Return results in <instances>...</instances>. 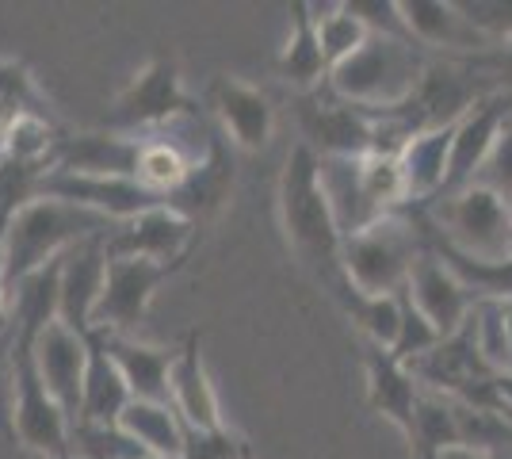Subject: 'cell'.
Masks as SVG:
<instances>
[{
  "label": "cell",
  "mask_w": 512,
  "mask_h": 459,
  "mask_svg": "<svg viewBox=\"0 0 512 459\" xmlns=\"http://www.w3.org/2000/svg\"><path fill=\"white\" fill-rule=\"evenodd\" d=\"M207 100H211V111L218 115L222 131L230 134L234 146L264 150L272 142L276 111H272V100L260 88L245 85L230 73H214L211 85H207Z\"/></svg>",
  "instance_id": "obj_16"
},
{
  "label": "cell",
  "mask_w": 512,
  "mask_h": 459,
  "mask_svg": "<svg viewBox=\"0 0 512 459\" xmlns=\"http://www.w3.org/2000/svg\"><path fill=\"white\" fill-rule=\"evenodd\" d=\"M35 196L46 199H65V203H77L85 211H96L119 222H130L138 215H146L153 207H169V199L142 188L134 176H85V173H62V169H50L39 176V192Z\"/></svg>",
  "instance_id": "obj_9"
},
{
  "label": "cell",
  "mask_w": 512,
  "mask_h": 459,
  "mask_svg": "<svg viewBox=\"0 0 512 459\" xmlns=\"http://www.w3.org/2000/svg\"><path fill=\"white\" fill-rule=\"evenodd\" d=\"M428 62L421 58V46L398 43L371 35L367 43L341 66L329 73V92L363 111H390L402 108L417 96V88L425 81Z\"/></svg>",
  "instance_id": "obj_3"
},
{
  "label": "cell",
  "mask_w": 512,
  "mask_h": 459,
  "mask_svg": "<svg viewBox=\"0 0 512 459\" xmlns=\"http://www.w3.org/2000/svg\"><path fill=\"white\" fill-rule=\"evenodd\" d=\"M62 459H77V456H62Z\"/></svg>",
  "instance_id": "obj_42"
},
{
  "label": "cell",
  "mask_w": 512,
  "mask_h": 459,
  "mask_svg": "<svg viewBox=\"0 0 512 459\" xmlns=\"http://www.w3.org/2000/svg\"><path fill=\"white\" fill-rule=\"evenodd\" d=\"M107 234L88 238L73 245L62 257V303H58V322L77 329L81 337L96 333V306L104 295V276H107Z\"/></svg>",
  "instance_id": "obj_15"
},
{
  "label": "cell",
  "mask_w": 512,
  "mask_h": 459,
  "mask_svg": "<svg viewBox=\"0 0 512 459\" xmlns=\"http://www.w3.org/2000/svg\"><path fill=\"white\" fill-rule=\"evenodd\" d=\"M92 337V333H88ZM88 337L65 322L50 326L31 341L35 349V368L43 375L50 398L62 406V414L77 425L81 421V402H85V372H88Z\"/></svg>",
  "instance_id": "obj_12"
},
{
  "label": "cell",
  "mask_w": 512,
  "mask_h": 459,
  "mask_svg": "<svg viewBox=\"0 0 512 459\" xmlns=\"http://www.w3.org/2000/svg\"><path fill=\"white\" fill-rule=\"evenodd\" d=\"M333 295L341 299L344 314L356 322L367 345L394 352L398 333H402V295H363L348 280H333Z\"/></svg>",
  "instance_id": "obj_26"
},
{
  "label": "cell",
  "mask_w": 512,
  "mask_h": 459,
  "mask_svg": "<svg viewBox=\"0 0 512 459\" xmlns=\"http://www.w3.org/2000/svg\"><path fill=\"white\" fill-rule=\"evenodd\" d=\"M470 188H490L497 196L512 199V115L505 119V127L497 134V142H493L482 173H478V180H474Z\"/></svg>",
  "instance_id": "obj_36"
},
{
  "label": "cell",
  "mask_w": 512,
  "mask_h": 459,
  "mask_svg": "<svg viewBox=\"0 0 512 459\" xmlns=\"http://www.w3.org/2000/svg\"><path fill=\"white\" fill-rule=\"evenodd\" d=\"M20 115L54 119V108H50V100L43 96L31 69L23 62H12V58H0V131Z\"/></svg>",
  "instance_id": "obj_30"
},
{
  "label": "cell",
  "mask_w": 512,
  "mask_h": 459,
  "mask_svg": "<svg viewBox=\"0 0 512 459\" xmlns=\"http://www.w3.org/2000/svg\"><path fill=\"white\" fill-rule=\"evenodd\" d=\"M195 100L184 92V77L176 58H153L130 77V85L115 96V104L107 111L104 131L119 134H153L169 127L184 115H195Z\"/></svg>",
  "instance_id": "obj_6"
},
{
  "label": "cell",
  "mask_w": 512,
  "mask_h": 459,
  "mask_svg": "<svg viewBox=\"0 0 512 459\" xmlns=\"http://www.w3.org/2000/svg\"><path fill=\"white\" fill-rule=\"evenodd\" d=\"M279 219L287 245L302 261L329 280H341L344 234L333 215V203L321 188V157L306 142L287 153V165L279 176Z\"/></svg>",
  "instance_id": "obj_1"
},
{
  "label": "cell",
  "mask_w": 512,
  "mask_h": 459,
  "mask_svg": "<svg viewBox=\"0 0 512 459\" xmlns=\"http://www.w3.org/2000/svg\"><path fill=\"white\" fill-rule=\"evenodd\" d=\"M329 58L321 50L318 39V16H314V4L295 0L291 4V39L283 46V54L276 58V77L283 85L299 88V92H318L321 85H329Z\"/></svg>",
  "instance_id": "obj_21"
},
{
  "label": "cell",
  "mask_w": 512,
  "mask_h": 459,
  "mask_svg": "<svg viewBox=\"0 0 512 459\" xmlns=\"http://www.w3.org/2000/svg\"><path fill=\"white\" fill-rule=\"evenodd\" d=\"M100 337L138 402H169V372L176 349L146 345L138 337H119V333H100Z\"/></svg>",
  "instance_id": "obj_22"
},
{
  "label": "cell",
  "mask_w": 512,
  "mask_h": 459,
  "mask_svg": "<svg viewBox=\"0 0 512 459\" xmlns=\"http://www.w3.org/2000/svg\"><path fill=\"white\" fill-rule=\"evenodd\" d=\"M180 459H253L249 440L234 429H188Z\"/></svg>",
  "instance_id": "obj_34"
},
{
  "label": "cell",
  "mask_w": 512,
  "mask_h": 459,
  "mask_svg": "<svg viewBox=\"0 0 512 459\" xmlns=\"http://www.w3.org/2000/svg\"><path fill=\"white\" fill-rule=\"evenodd\" d=\"M299 123L306 146L318 157H371L375 153V119L337 96H302Z\"/></svg>",
  "instance_id": "obj_11"
},
{
  "label": "cell",
  "mask_w": 512,
  "mask_h": 459,
  "mask_svg": "<svg viewBox=\"0 0 512 459\" xmlns=\"http://www.w3.org/2000/svg\"><path fill=\"white\" fill-rule=\"evenodd\" d=\"M509 222H512V199H509Z\"/></svg>",
  "instance_id": "obj_41"
},
{
  "label": "cell",
  "mask_w": 512,
  "mask_h": 459,
  "mask_svg": "<svg viewBox=\"0 0 512 459\" xmlns=\"http://www.w3.org/2000/svg\"><path fill=\"white\" fill-rule=\"evenodd\" d=\"M321 188L333 203L344 238L360 234L383 219L363 192V157H321Z\"/></svg>",
  "instance_id": "obj_25"
},
{
  "label": "cell",
  "mask_w": 512,
  "mask_h": 459,
  "mask_svg": "<svg viewBox=\"0 0 512 459\" xmlns=\"http://www.w3.org/2000/svg\"><path fill=\"white\" fill-rule=\"evenodd\" d=\"M119 425L127 429L130 437L138 440L150 459H180L184 456V433L188 425L180 421V414L172 410L169 402H130Z\"/></svg>",
  "instance_id": "obj_27"
},
{
  "label": "cell",
  "mask_w": 512,
  "mask_h": 459,
  "mask_svg": "<svg viewBox=\"0 0 512 459\" xmlns=\"http://www.w3.org/2000/svg\"><path fill=\"white\" fill-rule=\"evenodd\" d=\"M180 264L142 261V257H111L104 276V295L96 306V333H119L134 337V329L142 326L153 295L169 280Z\"/></svg>",
  "instance_id": "obj_8"
},
{
  "label": "cell",
  "mask_w": 512,
  "mask_h": 459,
  "mask_svg": "<svg viewBox=\"0 0 512 459\" xmlns=\"http://www.w3.org/2000/svg\"><path fill=\"white\" fill-rule=\"evenodd\" d=\"M134 402L127 379L119 364L111 360L104 337H88V372H85V402H81V421L85 425H119V417ZM77 421V425H81Z\"/></svg>",
  "instance_id": "obj_24"
},
{
  "label": "cell",
  "mask_w": 512,
  "mask_h": 459,
  "mask_svg": "<svg viewBox=\"0 0 512 459\" xmlns=\"http://www.w3.org/2000/svg\"><path fill=\"white\" fill-rule=\"evenodd\" d=\"M451 138H455V123L409 138L406 150L398 153V173H402V184H406V203H413V199L417 203H425V199L436 203V199L444 196Z\"/></svg>",
  "instance_id": "obj_23"
},
{
  "label": "cell",
  "mask_w": 512,
  "mask_h": 459,
  "mask_svg": "<svg viewBox=\"0 0 512 459\" xmlns=\"http://www.w3.org/2000/svg\"><path fill=\"white\" fill-rule=\"evenodd\" d=\"M363 23H367V31L371 35H383V39H398V43H409V46H421L413 39V31H409L406 23V12H402V0H344ZM425 50V46H421Z\"/></svg>",
  "instance_id": "obj_33"
},
{
  "label": "cell",
  "mask_w": 512,
  "mask_h": 459,
  "mask_svg": "<svg viewBox=\"0 0 512 459\" xmlns=\"http://www.w3.org/2000/svg\"><path fill=\"white\" fill-rule=\"evenodd\" d=\"M421 253L425 249L417 245L413 222L402 215H386L375 226L344 238L341 276L363 295H402Z\"/></svg>",
  "instance_id": "obj_4"
},
{
  "label": "cell",
  "mask_w": 512,
  "mask_h": 459,
  "mask_svg": "<svg viewBox=\"0 0 512 459\" xmlns=\"http://www.w3.org/2000/svg\"><path fill=\"white\" fill-rule=\"evenodd\" d=\"M512 115V92L505 88H490L486 96H478L470 111L455 123V138H451V161H448V180H444V196H459L478 180L486 157H490L497 134Z\"/></svg>",
  "instance_id": "obj_10"
},
{
  "label": "cell",
  "mask_w": 512,
  "mask_h": 459,
  "mask_svg": "<svg viewBox=\"0 0 512 459\" xmlns=\"http://www.w3.org/2000/svg\"><path fill=\"white\" fill-rule=\"evenodd\" d=\"M440 341H444V337L436 333V326L428 322L417 306L409 303V295L402 291V333H398V345H394L390 356H394L398 364H409V360H417V356L432 352Z\"/></svg>",
  "instance_id": "obj_35"
},
{
  "label": "cell",
  "mask_w": 512,
  "mask_h": 459,
  "mask_svg": "<svg viewBox=\"0 0 512 459\" xmlns=\"http://www.w3.org/2000/svg\"><path fill=\"white\" fill-rule=\"evenodd\" d=\"M314 16H318V39H321L325 58H329V66L348 62V58L371 39L367 23H363L348 4H325V8L314 4Z\"/></svg>",
  "instance_id": "obj_31"
},
{
  "label": "cell",
  "mask_w": 512,
  "mask_h": 459,
  "mask_svg": "<svg viewBox=\"0 0 512 459\" xmlns=\"http://www.w3.org/2000/svg\"><path fill=\"white\" fill-rule=\"evenodd\" d=\"M406 295H409V303L417 306L428 322L436 326V333H440L444 341L455 337L459 329H467L470 314H474V295L467 291V284H463L432 249H425V253L413 261Z\"/></svg>",
  "instance_id": "obj_14"
},
{
  "label": "cell",
  "mask_w": 512,
  "mask_h": 459,
  "mask_svg": "<svg viewBox=\"0 0 512 459\" xmlns=\"http://www.w3.org/2000/svg\"><path fill=\"white\" fill-rule=\"evenodd\" d=\"M432 238L474 261H512L509 199L490 188H467L459 196L436 199Z\"/></svg>",
  "instance_id": "obj_5"
},
{
  "label": "cell",
  "mask_w": 512,
  "mask_h": 459,
  "mask_svg": "<svg viewBox=\"0 0 512 459\" xmlns=\"http://www.w3.org/2000/svg\"><path fill=\"white\" fill-rule=\"evenodd\" d=\"M12 406H16V326L0 329V429L12 437Z\"/></svg>",
  "instance_id": "obj_37"
},
{
  "label": "cell",
  "mask_w": 512,
  "mask_h": 459,
  "mask_svg": "<svg viewBox=\"0 0 512 459\" xmlns=\"http://www.w3.org/2000/svg\"><path fill=\"white\" fill-rule=\"evenodd\" d=\"M459 444V425H455V406H451V394L421 391L417 402V421H413V437L409 448L417 459H436L444 448Z\"/></svg>",
  "instance_id": "obj_29"
},
{
  "label": "cell",
  "mask_w": 512,
  "mask_h": 459,
  "mask_svg": "<svg viewBox=\"0 0 512 459\" xmlns=\"http://www.w3.org/2000/svg\"><path fill=\"white\" fill-rule=\"evenodd\" d=\"M402 12H406L413 39L425 50H459L470 58H482V54L497 50V43L486 39L467 20V12L451 0H402Z\"/></svg>",
  "instance_id": "obj_18"
},
{
  "label": "cell",
  "mask_w": 512,
  "mask_h": 459,
  "mask_svg": "<svg viewBox=\"0 0 512 459\" xmlns=\"http://www.w3.org/2000/svg\"><path fill=\"white\" fill-rule=\"evenodd\" d=\"M490 459H512V448L509 452H490Z\"/></svg>",
  "instance_id": "obj_40"
},
{
  "label": "cell",
  "mask_w": 512,
  "mask_h": 459,
  "mask_svg": "<svg viewBox=\"0 0 512 459\" xmlns=\"http://www.w3.org/2000/svg\"><path fill=\"white\" fill-rule=\"evenodd\" d=\"M436 459H490V456L478 452V448H467V444H455V448H444Z\"/></svg>",
  "instance_id": "obj_39"
},
{
  "label": "cell",
  "mask_w": 512,
  "mask_h": 459,
  "mask_svg": "<svg viewBox=\"0 0 512 459\" xmlns=\"http://www.w3.org/2000/svg\"><path fill=\"white\" fill-rule=\"evenodd\" d=\"M31 333L16 329V406H12V437L27 452L43 459L73 456V421L50 398L43 375L35 368Z\"/></svg>",
  "instance_id": "obj_7"
},
{
  "label": "cell",
  "mask_w": 512,
  "mask_h": 459,
  "mask_svg": "<svg viewBox=\"0 0 512 459\" xmlns=\"http://www.w3.org/2000/svg\"><path fill=\"white\" fill-rule=\"evenodd\" d=\"M115 222L85 211L77 203L65 199L35 196L16 211V219L8 222V238H4V276H8V295L12 287L23 284L27 276H35L46 264L62 261L73 245L88 238L111 234Z\"/></svg>",
  "instance_id": "obj_2"
},
{
  "label": "cell",
  "mask_w": 512,
  "mask_h": 459,
  "mask_svg": "<svg viewBox=\"0 0 512 459\" xmlns=\"http://www.w3.org/2000/svg\"><path fill=\"white\" fill-rule=\"evenodd\" d=\"M195 219L180 215L176 207H153L146 215L119 222L107 234V257H142V261L184 264L195 241Z\"/></svg>",
  "instance_id": "obj_13"
},
{
  "label": "cell",
  "mask_w": 512,
  "mask_h": 459,
  "mask_svg": "<svg viewBox=\"0 0 512 459\" xmlns=\"http://www.w3.org/2000/svg\"><path fill=\"white\" fill-rule=\"evenodd\" d=\"M169 406L180 414L188 429H222V406L211 387V375L203 364V341L199 333H188L184 345L176 349L169 372Z\"/></svg>",
  "instance_id": "obj_17"
},
{
  "label": "cell",
  "mask_w": 512,
  "mask_h": 459,
  "mask_svg": "<svg viewBox=\"0 0 512 459\" xmlns=\"http://www.w3.org/2000/svg\"><path fill=\"white\" fill-rule=\"evenodd\" d=\"M77 459H150V452L130 437L123 425H73Z\"/></svg>",
  "instance_id": "obj_32"
},
{
  "label": "cell",
  "mask_w": 512,
  "mask_h": 459,
  "mask_svg": "<svg viewBox=\"0 0 512 459\" xmlns=\"http://www.w3.org/2000/svg\"><path fill=\"white\" fill-rule=\"evenodd\" d=\"M493 391H497V406H501V414L512 417V372L497 375V379H493Z\"/></svg>",
  "instance_id": "obj_38"
},
{
  "label": "cell",
  "mask_w": 512,
  "mask_h": 459,
  "mask_svg": "<svg viewBox=\"0 0 512 459\" xmlns=\"http://www.w3.org/2000/svg\"><path fill=\"white\" fill-rule=\"evenodd\" d=\"M142 138L119 131H85L62 138L54 153V169L85 176H134L138 173Z\"/></svg>",
  "instance_id": "obj_19"
},
{
  "label": "cell",
  "mask_w": 512,
  "mask_h": 459,
  "mask_svg": "<svg viewBox=\"0 0 512 459\" xmlns=\"http://www.w3.org/2000/svg\"><path fill=\"white\" fill-rule=\"evenodd\" d=\"M363 368H367V402L375 414L394 421L406 440L413 437V421H417V402H421V383L409 375L406 364H398L386 349L367 345L363 352Z\"/></svg>",
  "instance_id": "obj_20"
},
{
  "label": "cell",
  "mask_w": 512,
  "mask_h": 459,
  "mask_svg": "<svg viewBox=\"0 0 512 459\" xmlns=\"http://www.w3.org/2000/svg\"><path fill=\"white\" fill-rule=\"evenodd\" d=\"M62 134L54 127V119L43 115H20L0 131V157L16 161L27 169H54V153H58Z\"/></svg>",
  "instance_id": "obj_28"
}]
</instances>
